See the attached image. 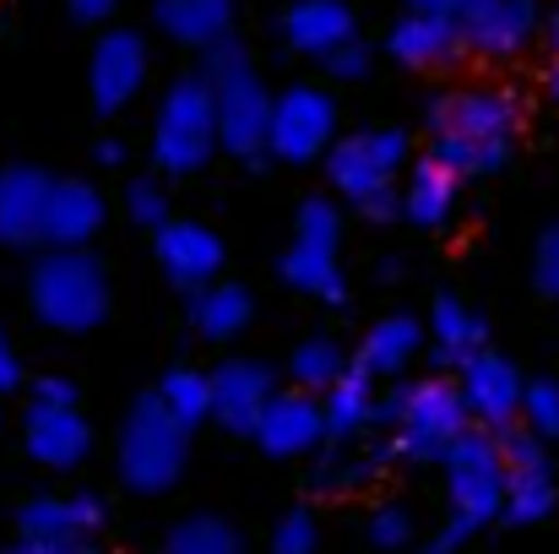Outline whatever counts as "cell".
I'll return each instance as SVG.
<instances>
[{"instance_id": "obj_36", "label": "cell", "mask_w": 559, "mask_h": 554, "mask_svg": "<svg viewBox=\"0 0 559 554\" xmlns=\"http://www.w3.org/2000/svg\"><path fill=\"white\" fill-rule=\"evenodd\" d=\"M413 533H418V522H413V506H402V500H385V506H374L370 544L380 554H402L407 544H413Z\"/></svg>"}, {"instance_id": "obj_11", "label": "cell", "mask_w": 559, "mask_h": 554, "mask_svg": "<svg viewBox=\"0 0 559 554\" xmlns=\"http://www.w3.org/2000/svg\"><path fill=\"white\" fill-rule=\"evenodd\" d=\"M495 440H500V468H506V506H500V522H506V528H538L559 500L549 451H544V440H538L527 424L495 429Z\"/></svg>"}, {"instance_id": "obj_38", "label": "cell", "mask_w": 559, "mask_h": 554, "mask_svg": "<svg viewBox=\"0 0 559 554\" xmlns=\"http://www.w3.org/2000/svg\"><path fill=\"white\" fill-rule=\"evenodd\" d=\"M533 288L559 305V223L538 234V250H533Z\"/></svg>"}, {"instance_id": "obj_15", "label": "cell", "mask_w": 559, "mask_h": 554, "mask_svg": "<svg viewBox=\"0 0 559 554\" xmlns=\"http://www.w3.org/2000/svg\"><path fill=\"white\" fill-rule=\"evenodd\" d=\"M522 386H527V375L511 365L506 354H495V349H478V354H467L456 365V391H462L473 424H484V429H511L516 424Z\"/></svg>"}, {"instance_id": "obj_22", "label": "cell", "mask_w": 559, "mask_h": 554, "mask_svg": "<svg viewBox=\"0 0 559 554\" xmlns=\"http://www.w3.org/2000/svg\"><path fill=\"white\" fill-rule=\"evenodd\" d=\"M44 201L49 175L33 164L0 169V245H44Z\"/></svg>"}, {"instance_id": "obj_9", "label": "cell", "mask_w": 559, "mask_h": 554, "mask_svg": "<svg viewBox=\"0 0 559 554\" xmlns=\"http://www.w3.org/2000/svg\"><path fill=\"white\" fill-rule=\"evenodd\" d=\"M321 158H326V175L337 185V196H348L359 207V201H370V196L396 185V175L413 164V142H407L402 126H370L359 137L332 142Z\"/></svg>"}, {"instance_id": "obj_4", "label": "cell", "mask_w": 559, "mask_h": 554, "mask_svg": "<svg viewBox=\"0 0 559 554\" xmlns=\"http://www.w3.org/2000/svg\"><path fill=\"white\" fill-rule=\"evenodd\" d=\"M201 76L212 87V109H217V148L228 158L261 164L266 158V120H272V93L250 66V49L223 33L217 44H206Z\"/></svg>"}, {"instance_id": "obj_40", "label": "cell", "mask_w": 559, "mask_h": 554, "mask_svg": "<svg viewBox=\"0 0 559 554\" xmlns=\"http://www.w3.org/2000/svg\"><path fill=\"white\" fill-rule=\"evenodd\" d=\"M0 554H98L93 539H27L16 533V544H5Z\"/></svg>"}, {"instance_id": "obj_2", "label": "cell", "mask_w": 559, "mask_h": 554, "mask_svg": "<svg viewBox=\"0 0 559 554\" xmlns=\"http://www.w3.org/2000/svg\"><path fill=\"white\" fill-rule=\"evenodd\" d=\"M440 468H445V506H451V517H445V533L424 554H456L467 539H478L489 522H500V506H506V468H500L495 429L467 424L445 446Z\"/></svg>"}, {"instance_id": "obj_10", "label": "cell", "mask_w": 559, "mask_h": 554, "mask_svg": "<svg viewBox=\"0 0 559 554\" xmlns=\"http://www.w3.org/2000/svg\"><path fill=\"white\" fill-rule=\"evenodd\" d=\"M337 137V98L316 82H294L272 93V120H266V153L277 164H316Z\"/></svg>"}, {"instance_id": "obj_44", "label": "cell", "mask_w": 559, "mask_h": 554, "mask_svg": "<svg viewBox=\"0 0 559 554\" xmlns=\"http://www.w3.org/2000/svg\"><path fill=\"white\" fill-rule=\"evenodd\" d=\"M462 0H407V11H440V16H456Z\"/></svg>"}, {"instance_id": "obj_28", "label": "cell", "mask_w": 559, "mask_h": 554, "mask_svg": "<svg viewBox=\"0 0 559 554\" xmlns=\"http://www.w3.org/2000/svg\"><path fill=\"white\" fill-rule=\"evenodd\" d=\"M418 349H424V321H413V316H380L370 332H365L354 365H365L374 380H396L402 369L418 359Z\"/></svg>"}, {"instance_id": "obj_24", "label": "cell", "mask_w": 559, "mask_h": 554, "mask_svg": "<svg viewBox=\"0 0 559 554\" xmlns=\"http://www.w3.org/2000/svg\"><path fill=\"white\" fill-rule=\"evenodd\" d=\"M456 190H462V180H456L435 153H424V158L407 164V175L396 185L402 217H407L413 228H440V223H451V212H456Z\"/></svg>"}, {"instance_id": "obj_7", "label": "cell", "mask_w": 559, "mask_h": 554, "mask_svg": "<svg viewBox=\"0 0 559 554\" xmlns=\"http://www.w3.org/2000/svg\"><path fill=\"white\" fill-rule=\"evenodd\" d=\"M337 245H343V207L326 196L299 201L294 217V239L277 256V278L299 294H316L321 305H343L348 299V278L337 267Z\"/></svg>"}, {"instance_id": "obj_13", "label": "cell", "mask_w": 559, "mask_h": 554, "mask_svg": "<svg viewBox=\"0 0 559 554\" xmlns=\"http://www.w3.org/2000/svg\"><path fill=\"white\" fill-rule=\"evenodd\" d=\"M266 457H310L326 446V413H321V397L305 391V386H288V391H272L261 419H255V435H250Z\"/></svg>"}, {"instance_id": "obj_39", "label": "cell", "mask_w": 559, "mask_h": 554, "mask_svg": "<svg viewBox=\"0 0 559 554\" xmlns=\"http://www.w3.org/2000/svg\"><path fill=\"white\" fill-rule=\"evenodd\" d=\"M27 402L71 408V402H82V391H76V380H71V375H38V380L27 386Z\"/></svg>"}, {"instance_id": "obj_43", "label": "cell", "mask_w": 559, "mask_h": 554, "mask_svg": "<svg viewBox=\"0 0 559 554\" xmlns=\"http://www.w3.org/2000/svg\"><path fill=\"white\" fill-rule=\"evenodd\" d=\"M16 386H22V359H16V349L5 343V332H0V397L16 391Z\"/></svg>"}, {"instance_id": "obj_8", "label": "cell", "mask_w": 559, "mask_h": 554, "mask_svg": "<svg viewBox=\"0 0 559 554\" xmlns=\"http://www.w3.org/2000/svg\"><path fill=\"white\" fill-rule=\"evenodd\" d=\"M473 424L456 380L445 375H429V380H413L396 391V408H391V429H396V457L407 462H440L445 446Z\"/></svg>"}, {"instance_id": "obj_25", "label": "cell", "mask_w": 559, "mask_h": 554, "mask_svg": "<svg viewBox=\"0 0 559 554\" xmlns=\"http://www.w3.org/2000/svg\"><path fill=\"white\" fill-rule=\"evenodd\" d=\"M186 316H190V327H195V338H206V343H228V338H239V332L255 321V299H250L245 283H223V278H212V283L190 288Z\"/></svg>"}, {"instance_id": "obj_20", "label": "cell", "mask_w": 559, "mask_h": 554, "mask_svg": "<svg viewBox=\"0 0 559 554\" xmlns=\"http://www.w3.org/2000/svg\"><path fill=\"white\" fill-rule=\"evenodd\" d=\"M104 495L76 490V495H33L16 506V533L27 539H93L104 528Z\"/></svg>"}, {"instance_id": "obj_3", "label": "cell", "mask_w": 559, "mask_h": 554, "mask_svg": "<svg viewBox=\"0 0 559 554\" xmlns=\"http://www.w3.org/2000/svg\"><path fill=\"white\" fill-rule=\"evenodd\" d=\"M109 272L87 245H49L27 272V310L49 332H93L109 321Z\"/></svg>"}, {"instance_id": "obj_17", "label": "cell", "mask_w": 559, "mask_h": 554, "mask_svg": "<svg viewBox=\"0 0 559 554\" xmlns=\"http://www.w3.org/2000/svg\"><path fill=\"white\" fill-rule=\"evenodd\" d=\"M153 256H158L164 278L175 288H186V294L201 288V283H212L223 272V261H228L223 234L206 228V223H195V217H169L164 228H153Z\"/></svg>"}, {"instance_id": "obj_27", "label": "cell", "mask_w": 559, "mask_h": 554, "mask_svg": "<svg viewBox=\"0 0 559 554\" xmlns=\"http://www.w3.org/2000/svg\"><path fill=\"white\" fill-rule=\"evenodd\" d=\"M321 413H326V440H354L374 424V375L365 365H348L326 391H321Z\"/></svg>"}, {"instance_id": "obj_21", "label": "cell", "mask_w": 559, "mask_h": 554, "mask_svg": "<svg viewBox=\"0 0 559 554\" xmlns=\"http://www.w3.org/2000/svg\"><path fill=\"white\" fill-rule=\"evenodd\" d=\"M109 223V201L93 180H49L44 201V245H87Z\"/></svg>"}, {"instance_id": "obj_26", "label": "cell", "mask_w": 559, "mask_h": 554, "mask_svg": "<svg viewBox=\"0 0 559 554\" xmlns=\"http://www.w3.org/2000/svg\"><path fill=\"white\" fill-rule=\"evenodd\" d=\"M484 316L467 305V299H456V294H435V305H429V321H424V343H429V354H435V365H462L467 354H478L484 349Z\"/></svg>"}, {"instance_id": "obj_1", "label": "cell", "mask_w": 559, "mask_h": 554, "mask_svg": "<svg viewBox=\"0 0 559 554\" xmlns=\"http://www.w3.org/2000/svg\"><path fill=\"white\" fill-rule=\"evenodd\" d=\"M435 158L456 180H489L511 164V142L522 131V98L511 87H456L429 109Z\"/></svg>"}, {"instance_id": "obj_35", "label": "cell", "mask_w": 559, "mask_h": 554, "mask_svg": "<svg viewBox=\"0 0 559 554\" xmlns=\"http://www.w3.org/2000/svg\"><path fill=\"white\" fill-rule=\"evenodd\" d=\"M316 550H321V522H316L305 506H294V511H283V517L272 522L266 554H316Z\"/></svg>"}, {"instance_id": "obj_46", "label": "cell", "mask_w": 559, "mask_h": 554, "mask_svg": "<svg viewBox=\"0 0 559 554\" xmlns=\"http://www.w3.org/2000/svg\"><path fill=\"white\" fill-rule=\"evenodd\" d=\"M544 38H549V55H559V11L544 22Z\"/></svg>"}, {"instance_id": "obj_29", "label": "cell", "mask_w": 559, "mask_h": 554, "mask_svg": "<svg viewBox=\"0 0 559 554\" xmlns=\"http://www.w3.org/2000/svg\"><path fill=\"white\" fill-rule=\"evenodd\" d=\"M153 22L190 49L217 44L234 27V0H153Z\"/></svg>"}, {"instance_id": "obj_19", "label": "cell", "mask_w": 559, "mask_h": 554, "mask_svg": "<svg viewBox=\"0 0 559 554\" xmlns=\"http://www.w3.org/2000/svg\"><path fill=\"white\" fill-rule=\"evenodd\" d=\"M385 55L407 71H440L462 55V33H456V16H440V11H407L391 33H385Z\"/></svg>"}, {"instance_id": "obj_31", "label": "cell", "mask_w": 559, "mask_h": 554, "mask_svg": "<svg viewBox=\"0 0 559 554\" xmlns=\"http://www.w3.org/2000/svg\"><path fill=\"white\" fill-rule=\"evenodd\" d=\"M158 402L186 424V429H195V424H206L212 419V386H206V369H169L164 380H158Z\"/></svg>"}, {"instance_id": "obj_6", "label": "cell", "mask_w": 559, "mask_h": 554, "mask_svg": "<svg viewBox=\"0 0 559 554\" xmlns=\"http://www.w3.org/2000/svg\"><path fill=\"white\" fill-rule=\"evenodd\" d=\"M217 109H212V87L201 71H190L180 82H169L158 120H153V164L158 175H201L217 158Z\"/></svg>"}, {"instance_id": "obj_5", "label": "cell", "mask_w": 559, "mask_h": 554, "mask_svg": "<svg viewBox=\"0 0 559 554\" xmlns=\"http://www.w3.org/2000/svg\"><path fill=\"white\" fill-rule=\"evenodd\" d=\"M190 457V429L158 402V391L136 397L126 424H120V446H115V468L120 484L131 495H169L186 473Z\"/></svg>"}, {"instance_id": "obj_23", "label": "cell", "mask_w": 559, "mask_h": 554, "mask_svg": "<svg viewBox=\"0 0 559 554\" xmlns=\"http://www.w3.org/2000/svg\"><path fill=\"white\" fill-rule=\"evenodd\" d=\"M277 33H283L288 49L321 60V55H332L337 44L354 38V5H348V0H294V5L283 11Z\"/></svg>"}, {"instance_id": "obj_34", "label": "cell", "mask_w": 559, "mask_h": 554, "mask_svg": "<svg viewBox=\"0 0 559 554\" xmlns=\"http://www.w3.org/2000/svg\"><path fill=\"white\" fill-rule=\"evenodd\" d=\"M516 424H527L538 440H559V380L555 375H538L522 386V413Z\"/></svg>"}, {"instance_id": "obj_12", "label": "cell", "mask_w": 559, "mask_h": 554, "mask_svg": "<svg viewBox=\"0 0 559 554\" xmlns=\"http://www.w3.org/2000/svg\"><path fill=\"white\" fill-rule=\"evenodd\" d=\"M147 82V38L131 27H109L87 60V98L104 120H115Z\"/></svg>"}, {"instance_id": "obj_16", "label": "cell", "mask_w": 559, "mask_h": 554, "mask_svg": "<svg viewBox=\"0 0 559 554\" xmlns=\"http://www.w3.org/2000/svg\"><path fill=\"white\" fill-rule=\"evenodd\" d=\"M22 446L38 468L49 473H76L93 451V424L82 419V402L71 408H49V402H27L22 413Z\"/></svg>"}, {"instance_id": "obj_41", "label": "cell", "mask_w": 559, "mask_h": 554, "mask_svg": "<svg viewBox=\"0 0 559 554\" xmlns=\"http://www.w3.org/2000/svg\"><path fill=\"white\" fill-rule=\"evenodd\" d=\"M115 5H120V0H66V11H71L82 27H104V22L115 16Z\"/></svg>"}, {"instance_id": "obj_30", "label": "cell", "mask_w": 559, "mask_h": 554, "mask_svg": "<svg viewBox=\"0 0 559 554\" xmlns=\"http://www.w3.org/2000/svg\"><path fill=\"white\" fill-rule=\"evenodd\" d=\"M343 369H348V354H343L337 338H326V332H310V338L294 343V354H288V380L305 386V391H316V397H321Z\"/></svg>"}, {"instance_id": "obj_45", "label": "cell", "mask_w": 559, "mask_h": 554, "mask_svg": "<svg viewBox=\"0 0 559 554\" xmlns=\"http://www.w3.org/2000/svg\"><path fill=\"white\" fill-rule=\"evenodd\" d=\"M544 93L559 104V55H549V71H544Z\"/></svg>"}, {"instance_id": "obj_33", "label": "cell", "mask_w": 559, "mask_h": 554, "mask_svg": "<svg viewBox=\"0 0 559 554\" xmlns=\"http://www.w3.org/2000/svg\"><path fill=\"white\" fill-rule=\"evenodd\" d=\"M120 207H126V217L136 223V228H164L175 212H169V190H164V175H131L126 180V196H120Z\"/></svg>"}, {"instance_id": "obj_18", "label": "cell", "mask_w": 559, "mask_h": 554, "mask_svg": "<svg viewBox=\"0 0 559 554\" xmlns=\"http://www.w3.org/2000/svg\"><path fill=\"white\" fill-rule=\"evenodd\" d=\"M206 386H212V424L250 440L266 397L277 391V375L261 359H223L217 369H206Z\"/></svg>"}, {"instance_id": "obj_32", "label": "cell", "mask_w": 559, "mask_h": 554, "mask_svg": "<svg viewBox=\"0 0 559 554\" xmlns=\"http://www.w3.org/2000/svg\"><path fill=\"white\" fill-rule=\"evenodd\" d=\"M164 554H245V539L223 517H186L169 528Z\"/></svg>"}, {"instance_id": "obj_42", "label": "cell", "mask_w": 559, "mask_h": 554, "mask_svg": "<svg viewBox=\"0 0 559 554\" xmlns=\"http://www.w3.org/2000/svg\"><path fill=\"white\" fill-rule=\"evenodd\" d=\"M93 164H98V169H120V164H131V148H126L120 137H98V142H93Z\"/></svg>"}, {"instance_id": "obj_37", "label": "cell", "mask_w": 559, "mask_h": 554, "mask_svg": "<svg viewBox=\"0 0 559 554\" xmlns=\"http://www.w3.org/2000/svg\"><path fill=\"white\" fill-rule=\"evenodd\" d=\"M321 66H326V76H332V82H365V76H370V66H374V49L354 33L348 44H337L332 55H321Z\"/></svg>"}, {"instance_id": "obj_14", "label": "cell", "mask_w": 559, "mask_h": 554, "mask_svg": "<svg viewBox=\"0 0 559 554\" xmlns=\"http://www.w3.org/2000/svg\"><path fill=\"white\" fill-rule=\"evenodd\" d=\"M456 33H462V49L484 60H511L538 33V0H462Z\"/></svg>"}]
</instances>
